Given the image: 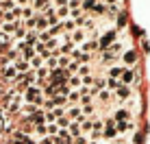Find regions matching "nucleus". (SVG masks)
I'll return each instance as SVG.
<instances>
[{
    "label": "nucleus",
    "instance_id": "obj_1",
    "mask_svg": "<svg viewBox=\"0 0 150 144\" xmlns=\"http://www.w3.org/2000/svg\"><path fill=\"white\" fill-rule=\"evenodd\" d=\"M22 96H24V103H30V105H41V101H44V94H41V87L39 85H30L26 87V90L22 92Z\"/></svg>",
    "mask_w": 150,
    "mask_h": 144
},
{
    "label": "nucleus",
    "instance_id": "obj_2",
    "mask_svg": "<svg viewBox=\"0 0 150 144\" xmlns=\"http://www.w3.org/2000/svg\"><path fill=\"white\" fill-rule=\"evenodd\" d=\"M117 37H120V31H117V29H109V31H105V33L98 37V46H100V50H105V48H109L111 44H115V42H117Z\"/></svg>",
    "mask_w": 150,
    "mask_h": 144
},
{
    "label": "nucleus",
    "instance_id": "obj_3",
    "mask_svg": "<svg viewBox=\"0 0 150 144\" xmlns=\"http://www.w3.org/2000/svg\"><path fill=\"white\" fill-rule=\"evenodd\" d=\"M117 138V131H115V120L109 116V118H102V140L109 142V140H115Z\"/></svg>",
    "mask_w": 150,
    "mask_h": 144
},
{
    "label": "nucleus",
    "instance_id": "obj_4",
    "mask_svg": "<svg viewBox=\"0 0 150 144\" xmlns=\"http://www.w3.org/2000/svg\"><path fill=\"white\" fill-rule=\"evenodd\" d=\"M137 81H139L137 70H135V68H128V66H126V68H124V72H122V76H120V83L135 87V85H137Z\"/></svg>",
    "mask_w": 150,
    "mask_h": 144
},
{
    "label": "nucleus",
    "instance_id": "obj_5",
    "mask_svg": "<svg viewBox=\"0 0 150 144\" xmlns=\"http://www.w3.org/2000/svg\"><path fill=\"white\" fill-rule=\"evenodd\" d=\"M68 79H70V72L65 70V68H54V70H50V76H48L50 83H57V85L68 83Z\"/></svg>",
    "mask_w": 150,
    "mask_h": 144
},
{
    "label": "nucleus",
    "instance_id": "obj_6",
    "mask_svg": "<svg viewBox=\"0 0 150 144\" xmlns=\"http://www.w3.org/2000/svg\"><path fill=\"white\" fill-rule=\"evenodd\" d=\"M111 118H113L115 122H120V120H135V114H133V111H128L126 107H113Z\"/></svg>",
    "mask_w": 150,
    "mask_h": 144
},
{
    "label": "nucleus",
    "instance_id": "obj_7",
    "mask_svg": "<svg viewBox=\"0 0 150 144\" xmlns=\"http://www.w3.org/2000/svg\"><path fill=\"white\" fill-rule=\"evenodd\" d=\"M124 68H126V66H124L122 61H117V63L109 66L107 70H102V74H105V76H111V79H120L122 72H124Z\"/></svg>",
    "mask_w": 150,
    "mask_h": 144
},
{
    "label": "nucleus",
    "instance_id": "obj_8",
    "mask_svg": "<svg viewBox=\"0 0 150 144\" xmlns=\"http://www.w3.org/2000/svg\"><path fill=\"white\" fill-rule=\"evenodd\" d=\"M68 39H70L74 46H81V44L87 39V31H85V29H74L72 33H68Z\"/></svg>",
    "mask_w": 150,
    "mask_h": 144
},
{
    "label": "nucleus",
    "instance_id": "obj_9",
    "mask_svg": "<svg viewBox=\"0 0 150 144\" xmlns=\"http://www.w3.org/2000/svg\"><path fill=\"white\" fill-rule=\"evenodd\" d=\"M120 61L124 66H128V68H135V63H137V53L133 48H126L122 53V57H120Z\"/></svg>",
    "mask_w": 150,
    "mask_h": 144
},
{
    "label": "nucleus",
    "instance_id": "obj_10",
    "mask_svg": "<svg viewBox=\"0 0 150 144\" xmlns=\"http://www.w3.org/2000/svg\"><path fill=\"white\" fill-rule=\"evenodd\" d=\"M2 79H7V81H11V83H15V79H18V70H15V63H4L2 66Z\"/></svg>",
    "mask_w": 150,
    "mask_h": 144
},
{
    "label": "nucleus",
    "instance_id": "obj_11",
    "mask_svg": "<svg viewBox=\"0 0 150 144\" xmlns=\"http://www.w3.org/2000/svg\"><path fill=\"white\" fill-rule=\"evenodd\" d=\"M65 116H68L70 120H79V118L83 116V107H81V105H68Z\"/></svg>",
    "mask_w": 150,
    "mask_h": 144
},
{
    "label": "nucleus",
    "instance_id": "obj_12",
    "mask_svg": "<svg viewBox=\"0 0 150 144\" xmlns=\"http://www.w3.org/2000/svg\"><path fill=\"white\" fill-rule=\"evenodd\" d=\"M30 7L35 9V11H48L50 7H52V2H50V0H33V2H30Z\"/></svg>",
    "mask_w": 150,
    "mask_h": 144
},
{
    "label": "nucleus",
    "instance_id": "obj_13",
    "mask_svg": "<svg viewBox=\"0 0 150 144\" xmlns=\"http://www.w3.org/2000/svg\"><path fill=\"white\" fill-rule=\"evenodd\" d=\"M48 29V20H46V15L41 13V15H35V31L37 33H41V31H46Z\"/></svg>",
    "mask_w": 150,
    "mask_h": 144
},
{
    "label": "nucleus",
    "instance_id": "obj_14",
    "mask_svg": "<svg viewBox=\"0 0 150 144\" xmlns=\"http://www.w3.org/2000/svg\"><path fill=\"white\" fill-rule=\"evenodd\" d=\"M15 70H18V74H26V72H30V63L24 59H18L15 61Z\"/></svg>",
    "mask_w": 150,
    "mask_h": 144
},
{
    "label": "nucleus",
    "instance_id": "obj_15",
    "mask_svg": "<svg viewBox=\"0 0 150 144\" xmlns=\"http://www.w3.org/2000/svg\"><path fill=\"white\" fill-rule=\"evenodd\" d=\"M65 98H68V105H79V101H81V92H79V90H70Z\"/></svg>",
    "mask_w": 150,
    "mask_h": 144
},
{
    "label": "nucleus",
    "instance_id": "obj_16",
    "mask_svg": "<svg viewBox=\"0 0 150 144\" xmlns=\"http://www.w3.org/2000/svg\"><path fill=\"white\" fill-rule=\"evenodd\" d=\"M120 85H122L120 79H111V76H107V81H105V90H109V92H115Z\"/></svg>",
    "mask_w": 150,
    "mask_h": 144
},
{
    "label": "nucleus",
    "instance_id": "obj_17",
    "mask_svg": "<svg viewBox=\"0 0 150 144\" xmlns=\"http://www.w3.org/2000/svg\"><path fill=\"white\" fill-rule=\"evenodd\" d=\"M68 85H70V90H79V87L83 85V79L79 74H70V79H68Z\"/></svg>",
    "mask_w": 150,
    "mask_h": 144
},
{
    "label": "nucleus",
    "instance_id": "obj_18",
    "mask_svg": "<svg viewBox=\"0 0 150 144\" xmlns=\"http://www.w3.org/2000/svg\"><path fill=\"white\" fill-rule=\"evenodd\" d=\"M54 13H57V18H59L61 22L70 18V9H68V4H65V7H54Z\"/></svg>",
    "mask_w": 150,
    "mask_h": 144
},
{
    "label": "nucleus",
    "instance_id": "obj_19",
    "mask_svg": "<svg viewBox=\"0 0 150 144\" xmlns=\"http://www.w3.org/2000/svg\"><path fill=\"white\" fill-rule=\"evenodd\" d=\"M96 98L102 101V103H113V92H109V90H100Z\"/></svg>",
    "mask_w": 150,
    "mask_h": 144
},
{
    "label": "nucleus",
    "instance_id": "obj_20",
    "mask_svg": "<svg viewBox=\"0 0 150 144\" xmlns=\"http://www.w3.org/2000/svg\"><path fill=\"white\" fill-rule=\"evenodd\" d=\"M61 29H63V33H72V31L79 29V26L74 24V20H72V18H68V20H63V22H61Z\"/></svg>",
    "mask_w": 150,
    "mask_h": 144
},
{
    "label": "nucleus",
    "instance_id": "obj_21",
    "mask_svg": "<svg viewBox=\"0 0 150 144\" xmlns=\"http://www.w3.org/2000/svg\"><path fill=\"white\" fill-rule=\"evenodd\" d=\"M68 9H70V13L83 11V0H68Z\"/></svg>",
    "mask_w": 150,
    "mask_h": 144
},
{
    "label": "nucleus",
    "instance_id": "obj_22",
    "mask_svg": "<svg viewBox=\"0 0 150 144\" xmlns=\"http://www.w3.org/2000/svg\"><path fill=\"white\" fill-rule=\"evenodd\" d=\"M28 63H30V70H39V68H41V66H44V59H41V57H39V55H35V57H33V59H30V61H28Z\"/></svg>",
    "mask_w": 150,
    "mask_h": 144
},
{
    "label": "nucleus",
    "instance_id": "obj_23",
    "mask_svg": "<svg viewBox=\"0 0 150 144\" xmlns=\"http://www.w3.org/2000/svg\"><path fill=\"white\" fill-rule=\"evenodd\" d=\"M96 2H98V0H83V11L91 13V11H94V7H96Z\"/></svg>",
    "mask_w": 150,
    "mask_h": 144
},
{
    "label": "nucleus",
    "instance_id": "obj_24",
    "mask_svg": "<svg viewBox=\"0 0 150 144\" xmlns=\"http://www.w3.org/2000/svg\"><path fill=\"white\" fill-rule=\"evenodd\" d=\"M70 55H59L57 57V63H59V68H68V63H70Z\"/></svg>",
    "mask_w": 150,
    "mask_h": 144
},
{
    "label": "nucleus",
    "instance_id": "obj_25",
    "mask_svg": "<svg viewBox=\"0 0 150 144\" xmlns=\"http://www.w3.org/2000/svg\"><path fill=\"white\" fill-rule=\"evenodd\" d=\"M48 122H57V116H54V111L50 109V111H46V125Z\"/></svg>",
    "mask_w": 150,
    "mask_h": 144
},
{
    "label": "nucleus",
    "instance_id": "obj_26",
    "mask_svg": "<svg viewBox=\"0 0 150 144\" xmlns=\"http://www.w3.org/2000/svg\"><path fill=\"white\" fill-rule=\"evenodd\" d=\"M50 2H52V7H65L68 0H50Z\"/></svg>",
    "mask_w": 150,
    "mask_h": 144
}]
</instances>
